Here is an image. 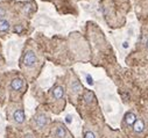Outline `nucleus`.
Returning a JSON list of instances; mask_svg holds the SVG:
<instances>
[{"label": "nucleus", "mask_w": 148, "mask_h": 138, "mask_svg": "<svg viewBox=\"0 0 148 138\" xmlns=\"http://www.w3.org/2000/svg\"><path fill=\"white\" fill-rule=\"evenodd\" d=\"M41 66V58L32 45H27L23 50L22 57L20 58V67L23 70L25 74L30 77L34 72H38Z\"/></svg>", "instance_id": "f257e3e1"}, {"label": "nucleus", "mask_w": 148, "mask_h": 138, "mask_svg": "<svg viewBox=\"0 0 148 138\" xmlns=\"http://www.w3.org/2000/svg\"><path fill=\"white\" fill-rule=\"evenodd\" d=\"M50 103L55 113H60L63 110L65 105L64 99V87L60 84H56L50 91Z\"/></svg>", "instance_id": "f03ea898"}, {"label": "nucleus", "mask_w": 148, "mask_h": 138, "mask_svg": "<svg viewBox=\"0 0 148 138\" xmlns=\"http://www.w3.org/2000/svg\"><path fill=\"white\" fill-rule=\"evenodd\" d=\"M7 115L10 117V121L13 124H15L16 126H21L26 122L25 110H23L22 106H20V105H15V103L10 105V107L7 109Z\"/></svg>", "instance_id": "7ed1b4c3"}, {"label": "nucleus", "mask_w": 148, "mask_h": 138, "mask_svg": "<svg viewBox=\"0 0 148 138\" xmlns=\"http://www.w3.org/2000/svg\"><path fill=\"white\" fill-rule=\"evenodd\" d=\"M26 88H27V85H26V81L23 78L15 77V78L11 79L10 85H8L11 99L12 100H19L21 97V95L25 93Z\"/></svg>", "instance_id": "20e7f679"}, {"label": "nucleus", "mask_w": 148, "mask_h": 138, "mask_svg": "<svg viewBox=\"0 0 148 138\" xmlns=\"http://www.w3.org/2000/svg\"><path fill=\"white\" fill-rule=\"evenodd\" d=\"M82 91H83V87H82L79 80L71 73V79L68 83V93H69L70 97L71 99L77 97L82 93Z\"/></svg>", "instance_id": "39448f33"}, {"label": "nucleus", "mask_w": 148, "mask_h": 138, "mask_svg": "<svg viewBox=\"0 0 148 138\" xmlns=\"http://www.w3.org/2000/svg\"><path fill=\"white\" fill-rule=\"evenodd\" d=\"M49 123H50V120L49 117L45 114V113H39L34 117V125L35 128L38 129L40 132L45 133L48 129H49Z\"/></svg>", "instance_id": "423d86ee"}, {"label": "nucleus", "mask_w": 148, "mask_h": 138, "mask_svg": "<svg viewBox=\"0 0 148 138\" xmlns=\"http://www.w3.org/2000/svg\"><path fill=\"white\" fill-rule=\"evenodd\" d=\"M54 138H72V137L69 130H66V128L62 123L56 122L54 126Z\"/></svg>", "instance_id": "0eeeda50"}, {"label": "nucleus", "mask_w": 148, "mask_h": 138, "mask_svg": "<svg viewBox=\"0 0 148 138\" xmlns=\"http://www.w3.org/2000/svg\"><path fill=\"white\" fill-rule=\"evenodd\" d=\"M145 121L142 120V118H138L136 121H135V123H134V125L132 126L133 128V132L135 133V135H140V133H142L143 131H145Z\"/></svg>", "instance_id": "6e6552de"}, {"label": "nucleus", "mask_w": 148, "mask_h": 138, "mask_svg": "<svg viewBox=\"0 0 148 138\" xmlns=\"http://www.w3.org/2000/svg\"><path fill=\"white\" fill-rule=\"evenodd\" d=\"M136 120H138L136 115L134 113H132V112H128V113H126V115L124 117V124L126 126H133Z\"/></svg>", "instance_id": "1a4fd4ad"}, {"label": "nucleus", "mask_w": 148, "mask_h": 138, "mask_svg": "<svg viewBox=\"0 0 148 138\" xmlns=\"http://www.w3.org/2000/svg\"><path fill=\"white\" fill-rule=\"evenodd\" d=\"M11 29V23L7 19L0 20V35H5Z\"/></svg>", "instance_id": "9d476101"}, {"label": "nucleus", "mask_w": 148, "mask_h": 138, "mask_svg": "<svg viewBox=\"0 0 148 138\" xmlns=\"http://www.w3.org/2000/svg\"><path fill=\"white\" fill-rule=\"evenodd\" d=\"M83 136H84V138H97L96 133H95L91 129H89V128H84Z\"/></svg>", "instance_id": "9b49d317"}, {"label": "nucleus", "mask_w": 148, "mask_h": 138, "mask_svg": "<svg viewBox=\"0 0 148 138\" xmlns=\"http://www.w3.org/2000/svg\"><path fill=\"white\" fill-rule=\"evenodd\" d=\"M3 19H6V9L0 6V20Z\"/></svg>", "instance_id": "f8f14e48"}, {"label": "nucleus", "mask_w": 148, "mask_h": 138, "mask_svg": "<svg viewBox=\"0 0 148 138\" xmlns=\"http://www.w3.org/2000/svg\"><path fill=\"white\" fill-rule=\"evenodd\" d=\"M146 45H147V49H148V40H147V43H146Z\"/></svg>", "instance_id": "ddd939ff"}]
</instances>
